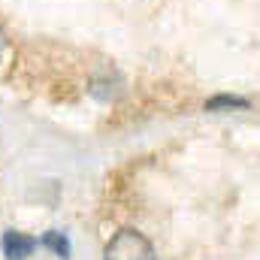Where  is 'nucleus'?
Instances as JSON below:
<instances>
[{
	"mask_svg": "<svg viewBox=\"0 0 260 260\" xmlns=\"http://www.w3.org/2000/svg\"><path fill=\"white\" fill-rule=\"evenodd\" d=\"M115 85H118L115 79H109V76L100 79V76H97V79L91 82V94H94L97 100H115V97H118V88H115Z\"/></svg>",
	"mask_w": 260,
	"mask_h": 260,
	"instance_id": "nucleus-4",
	"label": "nucleus"
},
{
	"mask_svg": "<svg viewBox=\"0 0 260 260\" xmlns=\"http://www.w3.org/2000/svg\"><path fill=\"white\" fill-rule=\"evenodd\" d=\"M245 106H248V100H242V97H215V100L206 103L209 112H218V109H245Z\"/></svg>",
	"mask_w": 260,
	"mask_h": 260,
	"instance_id": "nucleus-5",
	"label": "nucleus"
},
{
	"mask_svg": "<svg viewBox=\"0 0 260 260\" xmlns=\"http://www.w3.org/2000/svg\"><path fill=\"white\" fill-rule=\"evenodd\" d=\"M40 245H43V248H49V251H55L61 260L70 257V239H67L64 233H58V230H49V233L40 239Z\"/></svg>",
	"mask_w": 260,
	"mask_h": 260,
	"instance_id": "nucleus-3",
	"label": "nucleus"
},
{
	"mask_svg": "<svg viewBox=\"0 0 260 260\" xmlns=\"http://www.w3.org/2000/svg\"><path fill=\"white\" fill-rule=\"evenodd\" d=\"M37 245H40V242H37L34 236H24V233H18V230H6L3 239H0V248H3L6 260H27L34 254Z\"/></svg>",
	"mask_w": 260,
	"mask_h": 260,
	"instance_id": "nucleus-2",
	"label": "nucleus"
},
{
	"mask_svg": "<svg viewBox=\"0 0 260 260\" xmlns=\"http://www.w3.org/2000/svg\"><path fill=\"white\" fill-rule=\"evenodd\" d=\"M3 46H6V40H3V34H0V58H3Z\"/></svg>",
	"mask_w": 260,
	"mask_h": 260,
	"instance_id": "nucleus-6",
	"label": "nucleus"
},
{
	"mask_svg": "<svg viewBox=\"0 0 260 260\" xmlns=\"http://www.w3.org/2000/svg\"><path fill=\"white\" fill-rule=\"evenodd\" d=\"M103 260H154V248L139 230H118L109 239Z\"/></svg>",
	"mask_w": 260,
	"mask_h": 260,
	"instance_id": "nucleus-1",
	"label": "nucleus"
}]
</instances>
